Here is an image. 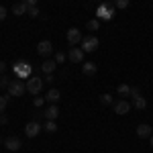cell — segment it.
Returning a JSON list of instances; mask_svg holds the SVG:
<instances>
[{
  "instance_id": "14",
  "label": "cell",
  "mask_w": 153,
  "mask_h": 153,
  "mask_svg": "<svg viewBox=\"0 0 153 153\" xmlns=\"http://www.w3.org/2000/svg\"><path fill=\"white\" fill-rule=\"evenodd\" d=\"M43 114H45V118H47V120H55V118L59 117V108H57V104H51L47 110L43 112Z\"/></svg>"
},
{
  "instance_id": "31",
  "label": "cell",
  "mask_w": 153,
  "mask_h": 153,
  "mask_svg": "<svg viewBox=\"0 0 153 153\" xmlns=\"http://www.w3.org/2000/svg\"><path fill=\"white\" fill-rule=\"evenodd\" d=\"M25 4H27V6H29V8H31V6H35L37 4V0H23Z\"/></svg>"
},
{
  "instance_id": "22",
  "label": "cell",
  "mask_w": 153,
  "mask_h": 153,
  "mask_svg": "<svg viewBox=\"0 0 153 153\" xmlns=\"http://www.w3.org/2000/svg\"><path fill=\"white\" fill-rule=\"evenodd\" d=\"M98 100H100L102 104H114V102H112V96H110V94H100V96H98Z\"/></svg>"
},
{
  "instance_id": "6",
  "label": "cell",
  "mask_w": 153,
  "mask_h": 153,
  "mask_svg": "<svg viewBox=\"0 0 153 153\" xmlns=\"http://www.w3.org/2000/svg\"><path fill=\"white\" fill-rule=\"evenodd\" d=\"M39 131H41V125L37 123V120H31V123H27V127H25V135L29 137V139H33L39 135Z\"/></svg>"
},
{
  "instance_id": "7",
  "label": "cell",
  "mask_w": 153,
  "mask_h": 153,
  "mask_svg": "<svg viewBox=\"0 0 153 153\" xmlns=\"http://www.w3.org/2000/svg\"><path fill=\"white\" fill-rule=\"evenodd\" d=\"M68 59H70L71 63H82L84 61V51L80 47H71L70 53H68Z\"/></svg>"
},
{
  "instance_id": "25",
  "label": "cell",
  "mask_w": 153,
  "mask_h": 153,
  "mask_svg": "<svg viewBox=\"0 0 153 153\" xmlns=\"http://www.w3.org/2000/svg\"><path fill=\"white\" fill-rule=\"evenodd\" d=\"M8 84H10V80L6 76H0V88H8Z\"/></svg>"
},
{
  "instance_id": "29",
  "label": "cell",
  "mask_w": 153,
  "mask_h": 153,
  "mask_svg": "<svg viewBox=\"0 0 153 153\" xmlns=\"http://www.w3.org/2000/svg\"><path fill=\"white\" fill-rule=\"evenodd\" d=\"M4 19H6V8L0 6V21H4Z\"/></svg>"
},
{
  "instance_id": "1",
  "label": "cell",
  "mask_w": 153,
  "mask_h": 153,
  "mask_svg": "<svg viewBox=\"0 0 153 153\" xmlns=\"http://www.w3.org/2000/svg\"><path fill=\"white\" fill-rule=\"evenodd\" d=\"M27 92V84H23V80H10L8 84V94L10 96H23Z\"/></svg>"
},
{
  "instance_id": "27",
  "label": "cell",
  "mask_w": 153,
  "mask_h": 153,
  "mask_svg": "<svg viewBox=\"0 0 153 153\" xmlns=\"http://www.w3.org/2000/svg\"><path fill=\"white\" fill-rule=\"evenodd\" d=\"M55 59H57V63H61V61H65V53H61V51H59L57 55H55Z\"/></svg>"
},
{
  "instance_id": "24",
  "label": "cell",
  "mask_w": 153,
  "mask_h": 153,
  "mask_svg": "<svg viewBox=\"0 0 153 153\" xmlns=\"http://www.w3.org/2000/svg\"><path fill=\"white\" fill-rule=\"evenodd\" d=\"M129 6V0H117V8H120V10H125Z\"/></svg>"
},
{
  "instance_id": "12",
  "label": "cell",
  "mask_w": 153,
  "mask_h": 153,
  "mask_svg": "<svg viewBox=\"0 0 153 153\" xmlns=\"http://www.w3.org/2000/svg\"><path fill=\"white\" fill-rule=\"evenodd\" d=\"M55 65H57V61H55V59H47V61H43V63H41V70H43L45 76H47V74H53V71H55Z\"/></svg>"
},
{
  "instance_id": "8",
  "label": "cell",
  "mask_w": 153,
  "mask_h": 153,
  "mask_svg": "<svg viewBox=\"0 0 153 153\" xmlns=\"http://www.w3.org/2000/svg\"><path fill=\"white\" fill-rule=\"evenodd\" d=\"M68 43H70V45H76V43H82V33H80V29H74V27H71L70 31H68Z\"/></svg>"
},
{
  "instance_id": "4",
  "label": "cell",
  "mask_w": 153,
  "mask_h": 153,
  "mask_svg": "<svg viewBox=\"0 0 153 153\" xmlns=\"http://www.w3.org/2000/svg\"><path fill=\"white\" fill-rule=\"evenodd\" d=\"M37 53H39L41 57H49V55L53 53V45H51V41H39V45H37Z\"/></svg>"
},
{
  "instance_id": "11",
  "label": "cell",
  "mask_w": 153,
  "mask_h": 153,
  "mask_svg": "<svg viewBox=\"0 0 153 153\" xmlns=\"http://www.w3.org/2000/svg\"><path fill=\"white\" fill-rule=\"evenodd\" d=\"M153 135V127H149V125H139L137 127V137L139 139H149Z\"/></svg>"
},
{
  "instance_id": "26",
  "label": "cell",
  "mask_w": 153,
  "mask_h": 153,
  "mask_svg": "<svg viewBox=\"0 0 153 153\" xmlns=\"http://www.w3.org/2000/svg\"><path fill=\"white\" fill-rule=\"evenodd\" d=\"M29 14H31V16H39V8H37V6H31V8H29Z\"/></svg>"
},
{
  "instance_id": "18",
  "label": "cell",
  "mask_w": 153,
  "mask_h": 153,
  "mask_svg": "<svg viewBox=\"0 0 153 153\" xmlns=\"http://www.w3.org/2000/svg\"><path fill=\"white\" fill-rule=\"evenodd\" d=\"M133 106H135L137 110H143V108L147 106V100H145V98L139 94V96H135V98H133Z\"/></svg>"
},
{
  "instance_id": "28",
  "label": "cell",
  "mask_w": 153,
  "mask_h": 153,
  "mask_svg": "<svg viewBox=\"0 0 153 153\" xmlns=\"http://www.w3.org/2000/svg\"><path fill=\"white\" fill-rule=\"evenodd\" d=\"M0 125H8V117H6L4 112L0 114Z\"/></svg>"
},
{
  "instance_id": "36",
  "label": "cell",
  "mask_w": 153,
  "mask_h": 153,
  "mask_svg": "<svg viewBox=\"0 0 153 153\" xmlns=\"http://www.w3.org/2000/svg\"><path fill=\"white\" fill-rule=\"evenodd\" d=\"M0 141H2V139H0Z\"/></svg>"
},
{
  "instance_id": "20",
  "label": "cell",
  "mask_w": 153,
  "mask_h": 153,
  "mask_svg": "<svg viewBox=\"0 0 153 153\" xmlns=\"http://www.w3.org/2000/svg\"><path fill=\"white\" fill-rule=\"evenodd\" d=\"M86 27H88V31H98V29H100V21H98V19H92V21H88Z\"/></svg>"
},
{
  "instance_id": "35",
  "label": "cell",
  "mask_w": 153,
  "mask_h": 153,
  "mask_svg": "<svg viewBox=\"0 0 153 153\" xmlns=\"http://www.w3.org/2000/svg\"><path fill=\"white\" fill-rule=\"evenodd\" d=\"M149 143H151V147H153V135H151V137H149Z\"/></svg>"
},
{
  "instance_id": "9",
  "label": "cell",
  "mask_w": 153,
  "mask_h": 153,
  "mask_svg": "<svg viewBox=\"0 0 153 153\" xmlns=\"http://www.w3.org/2000/svg\"><path fill=\"white\" fill-rule=\"evenodd\" d=\"M112 110H114L117 114H120V117H123V114H127V112L131 110V104L127 102V100H118V102H114V104H112Z\"/></svg>"
},
{
  "instance_id": "10",
  "label": "cell",
  "mask_w": 153,
  "mask_h": 153,
  "mask_svg": "<svg viewBox=\"0 0 153 153\" xmlns=\"http://www.w3.org/2000/svg\"><path fill=\"white\" fill-rule=\"evenodd\" d=\"M21 139L19 137H6V141H4V147L8 149V151H19L21 149Z\"/></svg>"
},
{
  "instance_id": "33",
  "label": "cell",
  "mask_w": 153,
  "mask_h": 153,
  "mask_svg": "<svg viewBox=\"0 0 153 153\" xmlns=\"http://www.w3.org/2000/svg\"><path fill=\"white\" fill-rule=\"evenodd\" d=\"M53 80H55V78H53V74H47V76H45V82H49V84H51Z\"/></svg>"
},
{
  "instance_id": "21",
  "label": "cell",
  "mask_w": 153,
  "mask_h": 153,
  "mask_svg": "<svg viewBox=\"0 0 153 153\" xmlns=\"http://www.w3.org/2000/svg\"><path fill=\"white\" fill-rule=\"evenodd\" d=\"M8 100H10V96L6 94V96H0V114L6 110V106H8Z\"/></svg>"
},
{
  "instance_id": "13",
  "label": "cell",
  "mask_w": 153,
  "mask_h": 153,
  "mask_svg": "<svg viewBox=\"0 0 153 153\" xmlns=\"http://www.w3.org/2000/svg\"><path fill=\"white\" fill-rule=\"evenodd\" d=\"M12 14H16V16H21V14H29V6L21 0V2H16V4L12 6Z\"/></svg>"
},
{
  "instance_id": "15",
  "label": "cell",
  "mask_w": 153,
  "mask_h": 153,
  "mask_svg": "<svg viewBox=\"0 0 153 153\" xmlns=\"http://www.w3.org/2000/svg\"><path fill=\"white\" fill-rule=\"evenodd\" d=\"M82 71H84V76H94L96 71H98V68H96V63H92V61H84Z\"/></svg>"
},
{
  "instance_id": "34",
  "label": "cell",
  "mask_w": 153,
  "mask_h": 153,
  "mask_svg": "<svg viewBox=\"0 0 153 153\" xmlns=\"http://www.w3.org/2000/svg\"><path fill=\"white\" fill-rule=\"evenodd\" d=\"M4 71H6V63H4V61H0V74H4Z\"/></svg>"
},
{
  "instance_id": "32",
  "label": "cell",
  "mask_w": 153,
  "mask_h": 153,
  "mask_svg": "<svg viewBox=\"0 0 153 153\" xmlns=\"http://www.w3.org/2000/svg\"><path fill=\"white\" fill-rule=\"evenodd\" d=\"M141 94V92H139V88H131V96H133V98H135V96H139Z\"/></svg>"
},
{
  "instance_id": "30",
  "label": "cell",
  "mask_w": 153,
  "mask_h": 153,
  "mask_svg": "<svg viewBox=\"0 0 153 153\" xmlns=\"http://www.w3.org/2000/svg\"><path fill=\"white\" fill-rule=\"evenodd\" d=\"M33 102H35V106H41L45 100H43V98H39V96H35V100H33Z\"/></svg>"
},
{
  "instance_id": "19",
  "label": "cell",
  "mask_w": 153,
  "mask_h": 153,
  "mask_svg": "<svg viewBox=\"0 0 153 153\" xmlns=\"http://www.w3.org/2000/svg\"><path fill=\"white\" fill-rule=\"evenodd\" d=\"M117 92L120 94V98H125V96H129V94H131V88L127 86V84H120V86L117 88Z\"/></svg>"
},
{
  "instance_id": "17",
  "label": "cell",
  "mask_w": 153,
  "mask_h": 153,
  "mask_svg": "<svg viewBox=\"0 0 153 153\" xmlns=\"http://www.w3.org/2000/svg\"><path fill=\"white\" fill-rule=\"evenodd\" d=\"M59 90H55V88H53V90H49L47 92V96H45V100H47V102H51V104H57V100H59Z\"/></svg>"
},
{
  "instance_id": "16",
  "label": "cell",
  "mask_w": 153,
  "mask_h": 153,
  "mask_svg": "<svg viewBox=\"0 0 153 153\" xmlns=\"http://www.w3.org/2000/svg\"><path fill=\"white\" fill-rule=\"evenodd\" d=\"M16 74H19V78H29V74H31V68L27 65V63H16Z\"/></svg>"
},
{
  "instance_id": "2",
  "label": "cell",
  "mask_w": 153,
  "mask_h": 153,
  "mask_svg": "<svg viewBox=\"0 0 153 153\" xmlns=\"http://www.w3.org/2000/svg\"><path fill=\"white\" fill-rule=\"evenodd\" d=\"M41 90H43V80L37 78V76H31V78L27 80V92H31V94H39Z\"/></svg>"
},
{
  "instance_id": "3",
  "label": "cell",
  "mask_w": 153,
  "mask_h": 153,
  "mask_svg": "<svg viewBox=\"0 0 153 153\" xmlns=\"http://www.w3.org/2000/svg\"><path fill=\"white\" fill-rule=\"evenodd\" d=\"M80 49H82L84 53H94L96 49H98V39L96 37H84Z\"/></svg>"
},
{
  "instance_id": "5",
  "label": "cell",
  "mask_w": 153,
  "mask_h": 153,
  "mask_svg": "<svg viewBox=\"0 0 153 153\" xmlns=\"http://www.w3.org/2000/svg\"><path fill=\"white\" fill-rule=\"evenodd\" d=\"M96 19H98V21H100V19H104V21L112 19V6H110V4H102V6H98V10H96Z\"/></svg>"
},
{
  "instance_id": "23",
  "label": "cell",
  "mask_w": 153,
  "mask_h": 153,
  "mask_svg": "<svg viewBox=\"0 0 153 153\" xmlns=\"http://www.w3.org/2000/svg\"><path fill=\"white\" fill-rule=\"evenodd\" d=\"M43 129L47 131V133H55V131H57V125H55V120H47V125H45Z\"/></svg>"
}]
</instances>
